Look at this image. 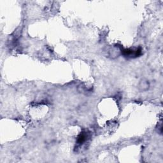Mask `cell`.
<instances>
[{
  "instance_id": "cell-1",
  "label": "cell",
  "mask_w": 163,
  "mask_h": 163,
  "mask_svg": "<svg viewBox=\"0 0 163 163\" xmlns=\"http://www.w3.org/2000/svg\"><path fill=\"white\" fill-rule=\"evenodd\" d=\"M142 50L141 48H121V53L125 57L128 58H137L142 54Z\"/></svg>"
},
{
  "instance_id": "cell-2",
  "label": "cell",
  "mask_w": 163,
  "mask_h": 163,
  "mask_svg": "<svg viewBox=\"0 0 163 163\" xmlns=\"http://www.w3.org/2000/svg\"><path fill=\"white\" fill-rule=\"evenodd\" d=\"M88 137H89V134L87 131L81 132V133L79 134L77 138V141H76L77 144L80 146L83 145L87 141Z\"/></svg>"
},
{
  "instance_id": "cell-3",
  "label": "cell",
  "mask_w": 163,
  "mask_h": 163,
  "mask_svg": "<svg viewBox=\"0 0 163 163\" xmlns=\"http://www.w3.org/2000/svg\"><path fill=\"white\" fill-rule=\"evenodd\" d=\"M150 87V84L148 81L146 79L141 80L138 84V89L140 91H146Z\"/></svg>"
}]
</instances>
